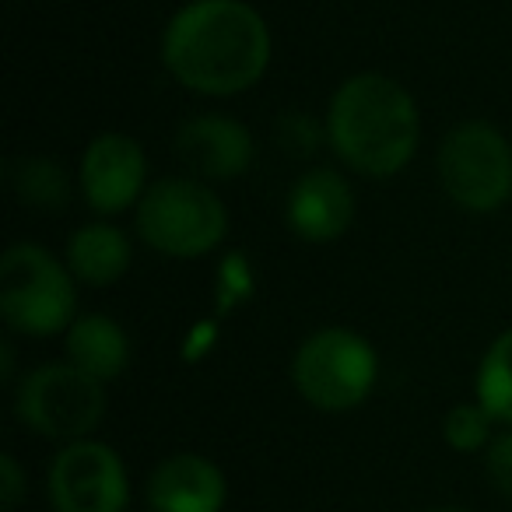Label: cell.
<instances>
[{"instance_id": "1", "label": "cell", "mask_w": 512, "mask_h": 512, "mask_svg": "<svg viewBox=\"0 0 512 512\" xmlns=\"http://www.w3.org/2000/svg\"><path fill=\"white\" fill-rule=\"evenodd\" d=\"M162 64L183 88L228 99L271 67V29L246 0H190L162 32Z\"/></svg>"}, {"instance_id": "2", "label": "cell", "mask_w": 512, "mask_h": 512, "mask_svg": "<svg viewBox=\"0 0 512 512\" xmlns=\"http://www.w3.org/2000/svg\"><path fill=\"white\" fill-rule=\"evenodd\" d=\"M323 127L334 155L348 169L372 179L404 172L421 141V116L414 95L379 71H365L344 81L330 99Z\"/></svg>"}, {"instance_id": "3", "label": "cell", "mask_w": 512, "mask_h": 512, "mask_svg": "<svg viewBox=\"0 0 512 512\" xmlns=\"http://www.w3.org/2000/svg\"><path fill=\"white\" fill-rule=\"evenodd\" d=\"M0 316L25 337L64 334L78 320L74 274L39 242H15L0 256Z\"/></svg>"}, {"instance_id": "4", "label": "cell", "mask_w": 512, "mask_h": 512, "mask_svg": "<svg viewBox=\"0 0 512 512\" xmlns=\"http://www.w3.org/2000/svg\"><path fill=\"white\" fill-rule=\"evenodd\" d=\"M137 232L155 253L193 260L221 246L228 232V211L218 193L200 179H158L137 204Z\"/></svg>"}, {"instance_id": "5", "label": "cell", "mask_w": 512, "mask_h": 512, "mask_svg": "<svg viewBox=\"0 0 512 512\" xmlns=\"http://www.w3.org/2000/svg\"><path fill=\"white\" fill-rule=\"evenodd\" d=\"M379 379L376 348L348 327H323L299 344L292 358V383L316 411H355L369 400Z\"/></svg>"}, {"instance_id": "6", "label": "cell", "mask_w": 512, "mask_h": 512, "mask_svg": "<svg viewBox=\"0 0 512 512\" xmlns=\"http://www.w3.org/2000/svg\"><path fill=\"white\" fill-rule=\"evenodd\" d=\"M15 414L29 432L64 446L92 439L106 414V383L71 362H46L22 376L15 390Z\"/></svg>"}, {"instance_id": "7", "label": "cell", "mask_w": 512, "mask_h": 512, "mask_svg": "<svg viewBox=\"0 0 512 512\" xmlns=\"http://www.w3.org/2000/svg\"><path fill=\"white\" fill-rule=\"evenodd\" d=\"M439 183L463 211L488 214L512 197V144L498 127L467 120L439 144Z\"/></svg>"}, {"instance_id": "8", "label": "cell", "mask_w": 512, "mask_h": 512, "mask_svg": "<svg viewBox=\"0 0 512 512\" xmlns=\"http://www.w3.org/2000/svg\"><path fill=\"white\" fill-rule=\"evenodd\" d=\"M53 512H127L130 477L123 456L99 439H78L57 449L46 474Z\"/></svg>"}, {"instance_id": "9", "label": "cell", "mask_w": 512, "mask_h": 512, "mask_svg": "<svg viewBox=\"0 0 512 512\" xmlns=\"http://www.w3.org/2000/svg\"><path fill=\"white\" fill-rule=\"evenodd\" d=\"M148 158L130 134H99L81 155V193L99 214H120L148 193Z\"/></svg>"}, {"instance_id": "10", "label": "cell", "mask_w": 512, "mask_h": 512, "mask_svg": "<svg viewBox=\"0 0 512 512\" xmlns=\"http://www.w3.org/2000/svg\"><path fill=\"white\" fill-rule=\"evenodd\" d=\"M176 155L200 179H239L256 155L253 134L232 116L200 113L176 134Z\"/></svg>"}, {"instance_id": "11", "label": "cell", "mask_w": 512, "mask_h": 512, "mask_svg": "<svg viewBox=\"0 0 512 512\" xmlns=\"http://www.w3.org/2000/svg\"><path fill=\"white\" fill-rule=\"evenodd\" d=\"M151 512H221L228 502L225 470L200 453H172L144 484Z\"/></svg>"}, {"instance_id": "12", "label": "cell", "mask_w": 512, "mask_h": 512, "mask_svg": "<svg viewBox=\"0 0 512 512\" xmlns=\"http://www.w3.org/2000/svg\"><path fill=\"white\" fill-rule=\"evenodd\" d=\"M288 225L306 242H334L355 221L351 183L334 169H309L288 193Z\"/></svg>"}, {"instance_id": "13", "label": "cell", "mask_w": 512, "mask_h": 512, "mask_svg": "<svg viewBox=\"0 0 512 512\" xmlns=\"http://www.w3.org/2000/svg\"><path fill=\"white\" fill-rule=\"evenodd\" d=\"M130 256L134 249L120 228L109 221H92L81 225L67 242V271L88 288H109L127 274Z\"/></svg>"}, {"instance_id": "14", "label": "cell", "mask_w": 512, "mask_h": 512, "mask_svg": "<svg viewBox=\"0 0 512 512\" xmlns=\"http://www.w3.org/2000/svg\"><path fill=\"white\" fill-rule=\"evenodd\" d=\"M67 362L78 365L81 372L95 376L99 383L123 376L130 362V341L116 320L102 313L78 316L67 330Z\"/></svg>"}, {"instance_id": "15", "label": "cell", "mask_w": 512, "mask_h": 512, "mask_svg": "<svg viewBox=\"0 0 512 512\" xmlns=\"http://www.w3.org/2000/svg\"><path fill=\"white\" fill-rule=\"evenodd\" d=\"M8 186L15 197L39 211H57L71 200V179L60 169V162L43 155H25L8 165Z\"/></svg>"}, {"instance_id": "16", "label": "cell", "mask_w": 512, "mask_h": 512, "mask_svg": "<svg viewBox=\"0 0 512 512\" xmlns=\"http://www.w3.org/2000/svg\"><path fill=\"white\" fill-rule=\"evenodd\" d=\"M477 404L502 425H512V330L498 334L477 365Z\"/></svg>"}, {"instance_id": "17", "label": "cell", "mask_w": 512, "mask_h": 512, "mask_svg": "<svg viewBox=\"0 0 512 512\" xmlns=\"http://www.w3.org/2000/svg\"><path fill=\"white\" fill-rule=\"evenodd\" d=\"M495 418L484 411L481 404H456L453 411L442 421V439L456 449V453H477V449H488L495 439Z\"/></svg>"}, {"instance_id": "18", "label": "cell", "mask_w": 512, "mask_h": 512, "mask_svg": "<svg viewBox=\"0 0 512 512\" xmlns=\"http://www.w3.org/2000/svg\"><path fill=\"white\" fill-rule=\"evenodd\" d=\"M278 141L285 144L292 155H313L323 141H327V127L313 123L302 113H288L278 120Z\"/></svg>"}, {"instance_id": "19", "label": "cell", "mask_w": 512, "mask_h": 512, "mask_svg": "<svg viewBox=\"0 0 512 512\" xmlns=\"http://www.w3.org/2000/svg\"><path fill=\"white\" fill-rule=\"evenodd\" d=\"M484 470L491 488L512 502V432H498L491 446L484 449Z\"/></svg>"}, {"instance_id": "20", "label": "cell", "mask_w": 512, "mask_h": 512, "mask_svg": "<svg viewBox=\"0 0 512 512\" xmlns=\"http://www.w3.org/2000/svg\"><path fill=\"white\" fill-rule=\"evenodd\" d=\"M25 495H29V477L15 453H4L0 456V509L15 512L25 502Z\"/></svg>"}, {"instance_id": "21", "label": "cell", "mask_w": 512, "mask_h": 512, "mask_svg": "<svg viewBox=\"0 0 512 512\" xmlns=\"http://www.w3.org/2000/svg\"><path fill=\"white\" fill-rule=\"evenodd\" d=\"M425 512H474V509H467V505H456V502H442V505H428Z\"/></svg>"}]
</instances>
